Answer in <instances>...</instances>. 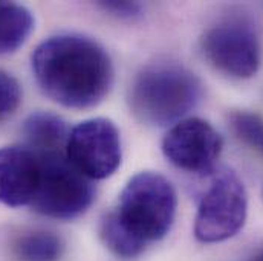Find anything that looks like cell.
<instances>
[{"label": "cell", "mask_w": 263, "mask_h": 261, "mask_svg": "<svg viewBox=\"0 0 263 261\" xmlns=\"http://www.w3.org/2000/svg\"><path fill=\"white\" fill-rule=\"evenodd\" d=\"M248 198L242 180L228 168L216 171L199 198L195 237L200 243H220L245 225Z\"/></svg>", "instance_id": "cell-5"}, {"label": "cell", "mask_w": 263, "mask_h": 261, "mask_svg": "<svg viewBox=\"0 0 263 261\" xmlns=\"http://www.w3.org/2000/svg\"><path fill=\"white\" fill-rule=\"evenodd\" d=\"M178 208L173 185L162 174L141 171L123 188L114 209L120 222L142 243L162 240L172 229Z\"/></svg>", "instance_id": "cell-3"}, {"label": "cell", "mask_w": 263, "mask_h": 261, "mask_svg": "<svg viewBox=\"0 0 263 261\" xmlns=\"http://www.w3.org/2000/svg\"><path fill=\"white\" fill-rule=\"evenodd\" d=\"M100 238L106 249L121 260H133L145 249V243L138 240L130 231L120 222L112 211L106 212L100 220Z\"/></svg>", "instance_id": "cell-13"}, {"label": "cell", "mask_w": 263, "mask_h": 261, "mask_svg": "<svg viewBox=\"0 0 263 261\" xmlns=\"http://www.w3.org/2000/svg\"><path fill=\"white\" fill-rule=\"evenodd\" d=\"M11 252L15 261H60L65 243L52 231L31 229L14 238Z\"/></svg>", "instance_id": "cell-11"}, {"label": "cell", "mask_w": 263, "mask_h": 261, "mask_svg": "<svg viewBox=\"0 0 263 261\" xmlns=\"http://www.w3.org/2000/svg\"><path fill=\"white\" fill-rule=\"evenodd\" d=\"M228 126L234 137L263 157V118L247 110H234L228 115Z\"/></svg>", "instance_id": "cell-14"}, {"label": "cell", "mask_w": 263, "mask_h": 261, "mask_svg": "<svg viewBox=\"0 0 263 261\" xmlns=\"http://www.w3.org/2000/svg\"><path fill=\"white\" fill-rule=\"evenodd\" d=\"M65 156L89 180L107 179L121 165L120 131L110 119H86L69 131Z\"/></svg>", "instance_id": "cell-6"}, {"label": "cell", "mask_w": 263, "mask_h": 261, "mask_svg": "<svg viewBox=\"0 0 263 261\" xmlns=\"http://www.w3.org/2000/svg\"><path fill=\"white\" fill-rule=\"evenodd\" d=\"M101 8L120 18H135L142 12V8L136 2H101Z\"/></svg>", "instance_id": "cell-16"}, {"label": "cell", "mask_w": 263, "mask_h": 261, "mask_svg": "<svg viewBox=\"0 0 263 261\" xmlns=\"http://www.w3.org/2000/svg\"><path fill=\"white\" fill-rule=\"evenodd\" d=\"M69 131L65 119L51 112H35L23 124L28 147L39 153H65Z\"/></svg>", "instance_id": "cell-10"}, {"label": "cell", "mask_w": 263, "mask_h": 261, "mask_svg": "<svg viewBox=\"0 0 263 261\" xmlns=\"http://www.w3.org/2000/svg\"><path fill=\"white\" fill-rule=\"evenodd\" d=\"M205 60L231 78H251L260 66V43L256 31L242 20L211 26L200 38Z\"/></svg>", "instance_id": "cell-7"}, {"label": "cell", "mask_w": 263, "mask_h": 261, "mask_svg": "<svg viewBox=\"0 0 263 261\" xmlns=\"http://www.w3.org/2000/svg\"><path fill=\"white\" fill-rule=\"evenodd\" d=\"M34 29L31 11L14 2H0V55L15 52Z\"/></svg>", "instance_id": "cell-12"}, {"label": "cell", "mask_w": 263, "mask_h": 261, "mask_svg": "<svg viewBox=\"0 0 263 261\" xmlns=\"http://www.w3.org/2000/svg\"><path fill=\"white\" fill-rule=\"evenodd\" d=\"M250 261H263V249L262 251H259V252H257Z\"/></svg>", "instance_id": "cell-17"}, {"label": "cell", "mask_w": 263, "mask_h": 261, "mask_svg": "<svg viewBox=\"0 0 263 261\" xmlns=\"http://www.w3.org/2000/svg\"><path fill=\"white\" fill-rule=\"evenodd\" d=\"M42 173L40 153L29 147L0 148V203L11 208L29 206Z\"/></svg>", "instance_id": "cell-9"}, {"label": "cell", "mask_w": 263, "mask_h": 261, "mask_svg": "<svg viewBox=\"0 0 263 261\" xmlns=\"http://www.w3.org/2000/svg\"><path fill=\"white\" fill-rule=\"evenodd\" d=\"M223 140L217 130L202 118H185L167 131L162 153L179 170L208 174L222 153Z\"/></svg>", "instance_id": "cell-8"}, {"label": "cell", "mask_w": 263, "mask_h": 261, "mask_svg": "<svg viewBox=\"0 0 263 261\" xmlns=\"http://www.w3.org/2000/svg\"><path fill=\"white\" fill-rule=\"evenodd\" d=\"M22 103V87L8 72L0 69V121L9 118Z\"/></svg>", "instance_id": "cell-15"}, {"label": "cell", "mask_w": 263, "mask_h": 261, "mask_svg": "<svg viewBox=\"0 0 263 261\" xmlns=\"http://www.w3.org/2000/svg\"><path fill=\"white\" fill-rule=\"evenodd\" d=\"M202 98L196 75L176 63H153L144 67L129 90L132 113L141 123L165 127L182 121Z\"/></svg>", "instance_id": "cell-2"}, {"label": "cell", "mask_w": 263, "mask_h": 261, "mask_svg": "<svg viewBox=\"0 0 263 261\" xmlns=\"http://www.w3.org/2000/svg\"><path fill=\"white\" fill-rule=\"evenodd\" d=\"M40 182L29 208L57 220H72L84 214L95 198L92 180L69 164L65 153H40Z\"/></svg>", "instance_id": "cell-4"}, {"label": "cell", "mask_w": 263, "mask_h": 261, "mask_svg": "<svg viewBox=\"0 0 263 261\" xmlns=\"http://www.w3.org/2000/svg\"><path fill=\"white\" fill-rule=\"evenodd\" d=\"M31 66L42 92L67 109L95 107L114 83L106 49L80 34H59L42 42L31 55Z\"/></svg>", "instance_id": "cell-1"}]
</instances>
